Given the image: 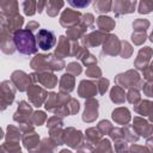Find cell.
<instances>
[{
	"label": "cell",
	"mask_w": 153,
	"mask_h": 153,
	"mask_svg": "<svg viewBox=\"0 0 153 153\" xmlns=\"http://www.w3.org/2000/svg\"><path fill=\"white\" fill-rule=\"evenodd\" d=\"M14 39V44L17 47V49L22 53V54H33L37 51L36 48V39L33 37V35L31 33V31L27 30H19L14 33L13 36Z\"/></svg>",
	"instance_id": "6da1fadb"
},
{
	"label": "cell",
	"mask_w": 153,
	"mask_h": 153,
	"mask_svg": "<svg viewBox=\"0 0 153 153\" xmlns=\"http://www.w3.org/2000/svg\"><path fill=\"white\" fill-rule=\"evenodd\" d=\"M36 42L42 50H49L55 45L56 37H55V33L53 31L42 29L38 31V33L36 36Z\"/></svg>",
	"instance_id": "7a4b0ae2"
}]
</instances>
